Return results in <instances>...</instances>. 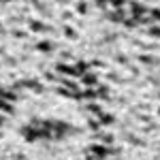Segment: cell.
I'll return each mask as SVG.
<instances>
[{
    "label": "cell",
    "mask_w": 160,
    "mask_h": 160,
    "mask_svg": "<svg viewBox=\"0 0 160 160\" xmlns=\"http://www.w3.org/2000/svg\"><path fill=\"white\" fill-rule=\"evenodd\" d=\"M0 2H9V0H0Z\"/></svg>",
    "instance_id": "1"
}]
</instances>
